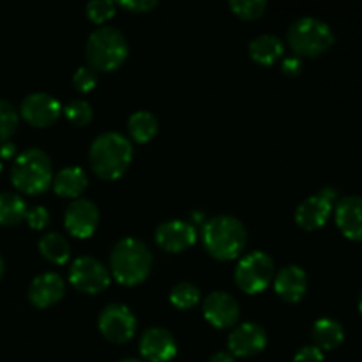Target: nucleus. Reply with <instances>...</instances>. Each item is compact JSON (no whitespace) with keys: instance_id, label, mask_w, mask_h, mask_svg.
Returning a JSON list of instances; mask_svg holds the SVG:
<instances>
[{"instance_id":"nucleus-43","label":"nucleus","mask_w":362,"mask_h":362,"mask_svg":"<svg viewBox=\"0 0 362 362\" xmlns=\"http://www.w3.org/2000/svg\"><path fill=\"white\" fill-rule=\"evenodd\" d=\"M2 166H4V161H2V159H0V172H2Z\"/></svg>"},{"instance_id":"nucleus-26","label":"nucleus","mask_w":362,"mask_h":362,"mask_svg":"<svg viewBox=\"0 0 362 362\" xmlns=\"http://www.w3.org/2000/svg\"><path fill=\"white\" fill-rule=\"evenodd\" d=\"M200 300V288L189 281H180L170 292V303L177 310H191Z\"/></svg>"},{"instance_id":"nucleus-42","label":"nucleus","mask_w":362,"mask_h":362,"mask_svg":"<svg viewBox=\"0 0 362 362\" xmlns=\"http://www.w3.org/2000/svg\"><path fill=\"white\" fill-rule=\"evenodd\" d=\"M359 310H361V313H362V290H361V296H359Z\"/></svg>"},{"instance_id":"nucleus-3","label":"nucleus","mask_w":362,"mask_h":362,"mask_svg":"<svg viewBox=\"0 0 362 362\" xmlns=\"http://www.w3.org/2000/svg\"><path fill=\"white\" fill-rule=\"evenodd\" d=\"M202 243L211 257L218 260H233L243 255L247 244L246 226L235 216H214L202 226Z\"/></svg>"},{"instance_id":"nucleus-31","label":"nucleus","mask_w":362,"mask_h":362,"mask_svg":"<svg viewBox=\"0 0 362 362\" xmlns=\"http://www.w3.org/2000/svg\"><path fill=\"white\" fill-rule=\"evenodd\" d=\"M73 85L78 92H90L98 85V73L90 66H80L73 74Z\"/></svg>"},{"instance_id":"nucleus-5","label":"nucleus","mask_w":362,"mask_h":362,"mask_svg":"<svg viewBox=\"0 0 362 362\" xmlns=\"http://www.w3.org/2000/svg\"><path fill=\"white\" fill-rule=\"evenodd\" d=\"M53 180V165L41 148H27L14 158L11 166V182L25 194L45 193Z\"/></svg>"},{"instance_id":"nucleus-38","label":"nucleus","mask_w":362,"mask_h":362,"mask_svg":"<svg viewBox=\"0 0 362 362\" xmlns=\"http://www.w3.org/2000/svg\"><path fill=\"white\" fill-rule=\"evenodd\" d=\"M186 221L189 223L191 226H194V228H197V226H204L207 219H205V214L202 211H193L189 214V219H186Z\"/></svg>"},{"instance_id":"nucleus-23","label":"nucleus","mask_w":362,"mask_h":362,"mask_svg":"<svg viewBox=\"0 0 362 362\" xmlns=\"http://www.w3.org/2000/svg\"><path fill=\"white\" fill-rule=\"evenodd\" d=\"M159 122L158 117L148 110H138L127 120V131H129L131 138L138 144H147L152 138L158 134Z\"/></svg>"},{"instance_id":"nucleus-17","label":"nucleus","mask_w":362,"mask_h":362,"mask_svg":"<svg viewBox=\"0 0 362 362\" xmlns=\"http://www.w3.org/2000/svg\"><path fill=\"white\" fill-rule=\"evenodd\" d=\"M336 225L350 240H362V197L339 198L334 209Z\"/></svg>"},{"instance_id":"nucleus-16","label":"nucleus","mask_w":362,"mask_h":362,"mask_svg":"<svg viewBox=\"0 0 362 362\" xmlns=\"http://www.w3.org/2000/svg\"><path fill=\"white\" fill-rule=\"evenodd\" d=\"M66 293V281L57 272H45L32 279L28 286V300L35 308H49L59 303Z\"/></svg>"},{"instance_id":"nucleus-34","label":"nucleus","mask_w":362,"mask_h":362,"mask_svg":"<svg viewBox=\"0 0 362 362\" xmlns=\"http://www.w3.org/2000/svg\"><path fill=\"white\" fill-rule=\"evenodd\" d=\"M324 352L315 345H306L297 350L293 362H324Z\"/></svg>"},{"instance_id":"nucleus-36","label":"nucleus","mask_w":362,"mask_h":362,"mask_svg":"<svg viewBox=\"0 0 362 362\" xmlns=\"http://www.w3.org/2000/svg\"><path fill=\"white\" fill-rule=\"evenodd\" d=\"M320 194L322 198H325V200L329 202V204H334L336 200H339V193H338V189H336V187H332V186H325V187H322L320 189Z\"/></svg>"},{"instance_id":"nucleus-35","label":"nucleus","mask_w":362,"mask_h":362,"mask_svg":"<svg viewBox=\"0 0 362 362\" xmlns=\"http://www.w3.org/2000/svg\"><path fill=\"white\" fill-rule=\"evenodd\" d=\"M279 67H281V73L285 74V76H299L300 71H303V59L297 55L285 57V59L281 60V64H279Z\"/></svg>"},{"instance_id":"nucleus-20","label":"nucleus","mask_w":362,"mask_h":362,"mask_svg":"<svg viewBox=\"0 0 362 362\" xmlns=\"http://www.w3.org/2000/svg\"><path fill=\"white\" fill-rule=\"evenodd\" d=\"M53 191L62 198H73L76 200L85 191L88 184V177L80 166H66L59 170L53 177Z\"/></svg>"},{"instance_id":"nucleus-2","label":"nucleus","mask_w":362,"mask_h":362,"mask_svg":"<svg viewBox=\"0 0 362 362\" xmlns=\"http://www.w3.org/2000/svg\"><path fill=\"white\" fill-rule=\"evenodd\" d=\"M152 269V253L144 240L136 237H124L110 253L112 276L126 286H134L148 278Z\"/></svg>"},{"instance_id":"nucleus-7","label":"nucleus","mask_w":362,"mask_h":362,"mask_svg":"<svg viewBox=\"0 0 362 362\" xmlns=\"http://www.w3.org/2000/svg\"><path fill=\"white\" fill-rule=\"evenodd\" d=\"M274 279V260L265 251H251L244 255L235 267L237 286L244 293H262Z\"/></svg>"},{"instance_id":"nucleus-28","label":"nucleus","mask_w":362,"mask_h":362,"mask_svg":"<svg viewBox=\"0 0 362 362\" xmlns=\"http://www.w3.org/2000/svg\"><path fill=\"white\" fill-rule=\"evenodd\" d=\"M62 112L64 115H66V119L69 120L73 126H78V127L87 126V124L92 120V117H94L90 103L85 101V99H73V101H69L66 106H64Z\"/></svg>"},{"instance_id":"nucleus-39","label":"nucleus","mask_w":362,"mask_h":362,"mask_svg":"<svg viewBox=\"0 0 362 362\" xmlns=\"http://www.w3.org/2000/svg\"><path fill=\"white\" fill-rule=\"evenodd\" d=\"M209 362H235V357L230 352H216Z\"/></svg>"},{"instance_id":"nucleus-24","label":"nucleus","mask_w":362,"mask_h":362,"mask_svg":"<svg viewBox=\"0 0 362 362\" xmlns=\"http://www.w3.org/2000/svg\"><path fill=\"white\" fill-rule=\"evenodd\" d=\"M37 247L39 253H41L46 260L57 265L66 264L71 257V246L62 233L48 232L46 235L41 237Z\"/></svg>"},{"instance_id":"nucleus-9","label":"nucleus","mask_w":362,"mask_h":362,"mask_svg":"<svg viewBox=\"0 0 362 362\" xmlns=\"http://www.w3.org/2000/svg\"><path fill=\"white\" fill-rule=\"evenodd\" d=\"M69 283L80 292L94 296L110 285V271L94 257H80L71 264Z\"/></svg>"},{"instance_id":"nucleus-6","label":"nucleus","mask_w":362,"mask_h":362,"mask_svg":"<svg viewBox=\"0 0 362 362\" xmlns=\"http://www.w3.org/2000/svg\"><path fill=\"white\" fill-rule=\"evenodd\" d=\"M286 39L297 57L315 59L334 45V32L320 18L303 16L290 25Z\"/></svg>"},{"instance_id":"nucleus-33","label":"nucleus","mask_w":362,"mask_h":362,"mask_svg":"<svg viewBox=\"0 0 362 362\" xmlns=\"http://www.w3.org/2000/svg\"><path fill=\"white\" fill-rule=\"evenodd\" d=\"M117 6L122 7V9L129 11V13H148V11L156 9L159 6L158 0H120L117 2Z\"/></svg>"},{"instance_id":"nucleus-30","label":"nucleus","mask_w":362,"mask_h":362,"mask_svg":"<svg viewBox=\"0 0 362 362\" xmlns=\"http://www.w3.org/2000/svg\"><path fill=\"white\" fill-rule=\"evenodd\" d=\"M117 11V2L112 0H92L87 4V16L88 20L94 21V23H106L110 18L115 16Z\"/></svg>"},{"instance_id":"nucleus-13","label":"nucleus","mask_w":362,"mask_h":362,"mask_svg":"<svg viewBox=\"0 0 362 362\" xmlns=\"http://www.w3.org/2000/svg\"><path fill=\"white\" fill-rule=\"evenodd\" d=\"M239 303L235 297L223 290L211 292L204 299V317L205 320L216 329L233 327L239 320Z\"/></svg>"},{"instance_id":"nucleus-8","label":"nucleus","mask_w":362,"mask_h":362,"mask_svg":"<svg viewBox=\"0 0 362 362\" xmlns=\"http://www.w3.org/2000/svg\"><path fill=\"white\" fill-rule=\"evenodd\" d=\"M101 334L112 343H127L136 332V318L133 311L120 303H112L103 308L98 318Z\"/></svg>"},{"instance_id":"nucleus-18","label":"nucleus","mask_w":362,"mask_h":362,"mask_svg":"<svg viewBox=\"0 0 362 362\" xmlns=\"http://www.w3.org/2000/svg\"><path fill=\"white\" fill-rule=\"evenodd\" d=\"M274 290L286 303H299L308 290V276L299 265H286L274 276Z\"/></svg>"},{"instance_id":"nucleus-12","label":"nucleus","mask_w":362,"mask_h":362,"mask_svg":"<svg viewBox=\"0 0 362 362\" xmlns=\"http://www.w3.org/2000/svg\"><path fill=\"white\" fill-rule=\"evenodd\" d=\"M154 239L156 244L166 253H180L197 243V228L186 219H170L156 228Z\"/></svg>"},{"instance_id":"nucleus-22","label":"nucleus","mask_w":362,"mask_h":362,"mask_svg":"<svg viewBox=\"0 0 362 362\" xmlns=\"http://www.w3.org/2000/svg\"><path fill=\"white\" fill-rule=\"evenodd\" d=\"M311 336H313L315 346L324 352V350H334L345 339V329L334 318H318L315 322L313 329H311Z\"/></svg>"},{"instance_id":"nucleus-29","label":"nucleus","mask_w":362,"mask_h":362,"mask_svg":"<svg viewBox=\"0 0 362 362\" xmlns=\"http://www.w3.org/2000/svg\"><path fill=\"white\" fill-rule=\"evenodd\" d=\"M230 9L243 20H257L267 9L265 0H230Z\"/></svg>"},{"instance_id":"nucleus-27","label":"nucleus","mask_w":362,"mask_h":362,"mask_svg":"<svg viewBox=\"0 0 362 362\" xmlns=\"http://www.w3.org/2000/svg\"><path fill=\"white\" fill-rule=\"evenodd\" d=\"M20 126V113L6 99H0V144L9 141Z\"/></svg>"},{"instance_id":"nucleus-11","label":"nucleus","mask_w":362,"mask_h":362,"mask_svg":"<svg viewBox=\"0 0 362 362\" xmlns=\"http://www.w3.org/2000/svg\"><path fill=\"white\" fill-rule=\"evenodd\" d=\"M99 223V209L88 198H76L71 202L64 214L67 232L78 239H87L95 232Z\"/></svg>"},{"instance_id":"nucleus-37","label":"nucleus","mask_w":362,"mask_h":362,"mask_svg":"<svg viewBox=\"0 0 362 362\" xmlns=\"http://www.w3.org/2000/svg\"><path fill=\"white\" fill-rule=\"evenodd\" d=\"M16 156V147L11 141H6V144H0V159H11Z\"/></svg>"},{"instance_id":"nucleus-21","label":"nucleus","mask_w":362,"mask_h":362,"mask_svg":"<svg viewBox=\"0 0 362 362\" xmlns=\"http://www.w3.org/2000/svg\"><path fill=\"white\" fill-rule=\"evenodd\" d=\"M250 57L260 66H272L278 62L279 57H283L285 45L281 39L274 34H260L255 39H251L247 46Z\"/></svg>"},{"instance_id":"nucleus-32","label":"nucleus","mask_w":362,"mask_h":362,"mask_svg":"<svg viewBox=\"0 0 362 362\" xmlns=\"http://www.w3.org/2000/svg\"><path fill=\"white\" fill-rule=\"evenodd\" d=\"M25 219H27V223H28V226H30V228L42 230V228H46V226H48L49 212H48V209L42 207V205H35V207L28 209Z\"/></svg>"},{"instance_id":"nucleus-25","label":"nucleus","mask_w":362,"mask_h":362,"mask_svg":"<svg viewBox=\"0 0 362 362\" xmlns=\"http://www.w3.org/2000/svg\"><path fill=\"white\" fill-rule=\"evenodd\" d=\"M27 211V204L20 194L9 191L0 193V226L18 225L25 219Z\"/></svg>"},{"instance_id":"nucleus-40","label":"nucleus","mask_w":362,"mask_h":362,"mask_svg":"<svg viewBox=\"0 0 362 362\" xmlns=\"http://www.w3.org/2000/svg\"><path fill=\"white\" fill-rule=\"evenodd\" d=\"M4 269H6V264H4V258L0 257V278H2L4 274Z\"/></svg>"},{"instance_id":"nucleus-1","label":"nucleus","mask_w":362,"mask_h":362,"mask_svg":"<svg viewBox=\"0 0 362 362\" xmlns=\"http://www.w3.org/2000/svg\"><path fill=\"white\" fill-rule=\"evenodd\" d=\"M88 161L99 179L115 180L126 173L133 161V144L119 131H106L92 141Z\"/></svg>"},{"instance_id":"nucleus-41","label":"nucleus","mask_w":362,"mask_h":362,"mask_svg":"<svg viewBox=\"0 0 362 362\" xmlns=\"http://www.w3.org/2000/svg\"><path fill=\"white\" fill-rule=\"evenodd\" d=\"M119 362H145V361H140V359H122Z\"/></svg>"},{"instance_id":"nucleus-4","label":"nucleus","mask_w":362,"mask_h":362,"mask_svg":"<svg viewBox=\"0 0 362 362\" xmlns=\"http://www.w3.org/2000/svg\"><path fill=\"white\" fill-rule=\"evenodd\" d=\"M129 45L122 32L117 27L101 25L95 28L87 39L85 45V57L88 60V66L94 71H115L119 69L127 59Z\"/></svg>"},{"instance_id":"nucleus-19","label":"nucleus","mask_w":362,"mask_h":362,"mask_svg":"<svg viewBox=\"0 0 362 362\" xmlns=\"http://www.w3.org/2000/svg\"><path fill=\"white\" fill-rule=\"evenodd\" d=\"M332 212V204H329L320 194L308 197L296 209V223L304 230H318L327 223Z\"/></svg>"},{"instance_id":"nucleus-15","label":"nucleus","mask_w":362,"mask_h":362,"mask_svg":"<svg viewBox=\"0 0 362 362\" xmlns=\"http://www.w3.org/2000/svg\"><path fill=\"white\" fill-rule=\"evenodd\" d=\"M140 354L147 362H170L177 354V341L166 329L151 327L141 334Z\"/></svg>"},{"instance_id":"nucleus-10","label":"nucleus","mask_w":362,"mask_h":362,"mask_svg":"<svg viewBox=\"0 0 362 362\" xmlns=\"http://www.w3.org/2000/svg\"><path fill=\"white\" fill-rule=\"evenodd\" d=\"M62 113V105L57 98L46 92H32L21 101L20 115L34 127H48Z\"/></svg>"},{"instance_id":"nucleus-14","label":"nucleus","mask_w":362,"mask_h":362,"mask_svg":"<svg viewBox=\"0 0 362 362\" xmlns=\"http://www.w3.org/2000/svg\"><path fill=\"white\" fill-rule=\"evenodd\" d=\"M267 346V332L255 322H244L232 329L228 336V350L233 357H251Z\"/></svg>"}]
</instances>
